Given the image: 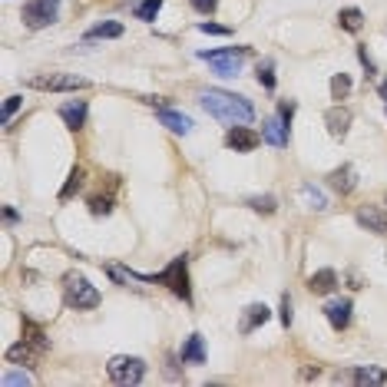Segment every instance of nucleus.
I'll return each mask as SVG.
<instances>
[{
    "label": "nucleus",
    "mask_w": 387,
    "mask_h": 387,
    "mask_svg": "<svg viewBox=\"0 0 387 387\" xmlns=\"http://www.w3.org/2000/svg\"><path fill=\"white\" fill-rule=\"evenodd\" d=\"M199 103H202V110L212 119L228 123V126H252V119H255L252 103L245 96H235V93H228V90H205L199 96Z\"/></svg>",
    "instance_id": "1"
},
{
    "label": "nucleus",
    "mask_w": 387,
    "mask_h": 387,
    "mask_svg": "<svg viewBox=\"0 0 387 387\" xmlns=\"http://www.w3.org/2000/svg\"><path fill=\"white\" fill-rule=\"evenodd\" d=\"M132 278H143V281H156V285H166L169 292L176 298H183L185 305L192 301V288H189V258L179 255L172 258L163 272H156V275H139V272H129Z\"/></svg>",
    "instance_id": "2"
},
{
    "label": "nucleus",
    "mask_w": 387,
    "mask_h": 387,
    "mask_svg": "<svg viewBox=\"0 0 387 387\" xmlns=\"http://www.w3.org/2000/svg\"><path fill=\"white\" fill-rule=\"evenodd\" d=\"M63 298H67V305L76 308V312H90V308L99 305L96 285H90V278H83L80 272H70V275L63 278Z\"/></svg>",
    "instance_id": "3"
},
{
    "label": "nucleus",
    "mask_w": 387,
    "mask_h": 387,
    "mask_svg": "<svg viewBox=\"0 0 387 387\" xmlns=\"http://www.w3.org/2000/svg\"><path fill=\"white\" fill-rule=\"evenodd\" d=\"M248 54H252L248 47H225V50H199V60H209V67L219 76H239Z\"/></svg>",
    "instance_id": "4"
},
{
    "label": "nucleus",
    "mask_w": 387,
    "mask_h": 387,
    "mask_svg": "<svg viewBox=\"0 0 387 387\" xmlns=\"http://www.w3.org/2000/svg\"><path fill=\"white\" fill-rule=\"evenodd\" d=\"M27 86L40 93H76L86 90V80L76 73H37L27 80Z\"/></svg>",
    "instance_id": "5"
},
{
    "label": "nucleus",
    "mask_w": 387,
    "mask_h": 387,
    "mask_svg": "<svg viewBox=\"0 0 387 387\" xmlns=\"http://www.w3.org/2000/svg\"><path fill=\"white\" fill-rule=\"evenodd\" d=\"M106 374L116 384H139L146 377V361L143 357H129V354H116L106 364Z\"/></svg>",
    "instance_id": "6"
},
{
    "label": "nucleus",
    "mask_w": 387,
    "mask_h": 387,
    "mask_svg": "<svg viewBox=\"0 0 387 387\" xmlns=\"http://www.w3.org/2000/svg\"><path fill=\"white\" fill-rule=\"evenodd\" d=\"M60 14V0H27V7H23V23L30 27V30H43V27H50Z\"/></svg>",
    "instance_id": "7"
},
{
    "label": "nucleus",
    "mask_w": 387,
    "mask_h": 387,
    "mask_svg": "<svg viewBox=\"0 0 387 387\" xmlns=\"http://www.w3.org/2000/svg\"><path fill=\"white\" fill-rule=\"evenodd\" d=\"M265 139H261V132H255L252 126H232L225 132V146L232 149V152H255Z\"/></svg>",
    "instance_id": "8"
},
{
    "label": "nucleus",
    "mask_w": 387,
    "mask_h": 387,
    "mask_svg": "<svg viewBox=\"0 0 387 387\" xmlns=\"http://www.w3.org/2000/svg\"><path fill=\"white\" fill-rule=\"evenodd\" d=\"M261 139H265L268 146L285 149L288 146V139H292V126H288L281 116H268V119L261 123Z\"/></svg>",
    "instance_id": "9"
},
{
    "label": "nucleus",
    "mask_w": 387,
    "mask_h": 387,
    "mask_svg": "<svg viewBox=\"0 0 387 387\" xmlns=\"http://www.w3.org/2000/svg\"><path fill=\"white\" fill-rule=\"evenodd\" d=\"M86 113H90L86 99H70V103H63V106H60V119H63V126H67V129L80 132V129L86 126Z\"/></svg>",
    "instance_id": "10"
},
{
    "label": "nucleus",
    "mask_w": 387,
    "mask_h": 387,
    "mask_svg": "<svg viewBox=\"0 0 387 387\" xmlns=\"http://www.w3.org/2000/svg\"><path fill=\"white\" fill-rule=\"evenodd\" d=\"M351 312H354L351 298H334V301H328V308H325V318H328V325H331L334 331H344L351 325Z\"/></svg>",
    "instance_id": "11"
},
{
    "label": "nucleus",
    "mask_w": 387,
    "mask_h": 387,
    "mask_svg": "<svg viewBox=\"0 0 387 387\" xmlns=\"http://www.w3.org/2000/svg\"><path fill=\"white\" fill-rule=\"evenodd\" d=\"M268 318H272V312H268V305H261V301H255V305H248V308L242 312L239 334H252L255 328H261V325H265Z\"/></svg>",
    "instance_id": "12"
},
{
    "label": "nucleus",
    "mask_w": 387,
    "mask_h": 387,
    "mask_svg": "<svg viewBox=\"0 0 387 387\" xmlns=\"http://www.w3.org/2000/svg\"><path fill=\"white\" fill-rule=\"evenodd\" d=\"M156 119L163 123L166 129H172V132H179V136H185V132H192V119L185 116V113L179 110H169V106H159V113H156Z\"/></svg>",
    "instance_id": "13"
},
{
    "label": "nucleus",
    "mask_w": 387,
    "mask_h": 387,
    "mask_svg": "<svg viewBox=\"0 0 387 387\" xmlns=\"http://www.w3.org/2000/svg\"><path fill=\"white\" fill-rule=\"evenodd\" d=\"M325 123H328V132H331L334 139H344L351 129V110L344 106H331V110L325 113Z\"/></svg>",
    "instance_id": "14"
},
{
    "label": "nucleus",
    "mask_w": 387,
    "mask_h": 387,
    "mask_svg": "<svg viewBox=\"0 0 387 387\" xmlns=\"http://www.w3.org/2000/svg\"><path fill=\"white\" fill-rule=\"evenodd\" d=\"M328 185H331L334 192H341V196H351V192H354V185H357V172H354V166L334 169L331 176H328Z\"/></svg>",
    "instance_id": "15"
},
{
    "label": "nucleus",
    "mask_w": 387,
    "mask_h": 387,
    "mask_svg": "<svg viewBox=\"0 0 387 387\" xmlns=\"http://www.w3.org/2000/svg\"><path fill=\"white\" fill-rule=\"evenodd\" d=\"M334 288H338V272L334 268H321V272H314L308 278V292H314V295H331Z\"/></svg>",
    "instance_id": "16"
},
{
    "label": "nucleus",
    "mask_w": 387,
    "mask_h": 387,
    "mask_svg": "<svg viewBox=\"0 0 387 387\" xmlns=\"http://www.w3.org/2000/svg\"><path fill=\"white\" fill-rule=\"evenodd\" d=\"M179 357H183V364H205V341H202V334H189V341L183 344Z\"/></svg>",
    "instance_id": "17"
},
{
    "label": "nucleus",
    "mask_w": 387,
    "mask_h": 387,
    "mask_svg": "<svg viewBox=\"0 0 387 387\" xmlns=\"http://www.w3.org/2000/svg\"><path fill=\"white\" fill-rule=\"evenodd\" d=\"M344 377H348V381H354V384H361V387H364V384L371 387V384H384V381H387V371L384 368H371V364H368V368L348 371Z\"/></svg>",
    "instance_id": "18"
},
{
    "label": "nucleus",
    "mask_w": 387,
    "mask_h": 387,
    "mask_svg": "<svg viewBox=\"0 0 387 387\" xmlns=\"http://www.w3.org/2000/svg\"><path fill=\"white\" fill-rule=\"evenodd\" d=\"M40 354H43V348H37L34 341H27V338H23L20 344L7 348V361H14V364H20V361H23V364H30V361H37Z\"/></svg>",
    "instance_id": "19"
},
{
    "label": "nucleus",
    "mask_w": 387,
    "mask_h": 387,
    "mask_svg": "<svg viewBox=\"0 0 387 387\" xmlns=\"http://www.w3.org/2000/svg\"><path fill=\"white\" fill-rule=\"evenodd\" d=\"M83 37L86 40H116V37H123V23H116V20H103V23L90 27Z\"/></svg>",
    "instance_id": "20"
},
{
    "label": "nucleus",
    "mask_w": 387,
    "mask_h": 387,
    "mask_svg": "<svg viewBox=\"0 0 387 387\" xmlns=\"http://www.w3.org/2000/svg\"><path fill=\"white\" fill-rule=\"evenodd\" d=\"M357 225H364L371 232H387V215L377 209H357Z\"/></svg>",
    "instance_id": "21"
},
{
    "label": "nucleus",
    "mask_w": 387,
    "mask_h": 387,
    "mask_svg": "<svg viewBox=\"0 0 387 387\" xmlns=\"http://www.w3.org/2000/svg\"><path fill=\"white\" fill-rule=\"evenodd\" d=\"M338 27H341V30H348V34H357V30L364 27V14H361V10H354V7H348V10H341V14H338Z\"/></svg>",
    "instance_id": "22"
},
{
    "label": "nucleus",
    "mask_w": 387,
    "mask_h": 387,
    "mask_svg": "<svg viewBox=\"0 0 387 387\" xmlns=\"http://www.w3.org/2000/svg\"><path fill=\"white\" fill-rule=\"evenodd\" d=\"M159 10H163V0H139L136 10H132V17L143 20V23H152V20L159 17Z\"/></svg>",
    "instance_id": "23"
},
{
    "label": "nucleus",
    "mask_w": 387,
    "mask_h": 387,
    "mask_svg": "<svg viewBox=\"0 0 387 387\" xmlns=\"http://www.w3.org/2000/svg\"><path fill=\"white\" fill-rule=\"evenodd\" d=\"M301 196H305L308 209H314V212H325V209H328V199H325V192H321V189H314L312 183L301 185Z\"/></svg>",
    "instance_id": "24"
},
{
    "label": "nucleus",
    "mask_w": 387,
    "mask_h": 387,
    "mask_svg": "<svg viewBox=\"0 0 387 387\" xmlns=\"http://www.w3.org/2000/svg\"><path fill=\"white\" fill-rule=\"evenodd\" d=\"M23 338H27V341H34V344H37V348H50V341H47V334H43V328H40V325H34V321H30V318H27V321H23Z\"/></svg>",
    "instance_id": "25"
},
{
    "label": "nucleus",
    "mask_w": 387,
    "mask_h": 387,
    "mask_svg": "<svg viewBox=\"0 0 387 387\" xmlns=\"http://www.w3.org/2000/svg\"><path fill=\"white\" fill-rule=\"evenodd\" d=\"M80 185H83V169L73 166V169H70V176H67V183H63V189H60V199L67 202V199L73 196V192L80 189Z\"/></svg>",
    "instance_id": "26"
},
{
    "label": "nucleus",
    "mask_w": 387,
    "mask_h": 387,
    "mask_svg": "<svg viewBox=\"0 0 387 387\" xmlns=\"http://www.w3.org/2000/svg\"><path fill=\"white\" fill-rule=\"evenodd\" d=\"M245 205H248V209H255V212H261V215H272V212L278 209V199H275V196H252Z\"/></svg>",
    "instance_id": "27"
},
{
    "label": "nucleus",
    "mask_w": 387,
    "mask_h": 387,
    "mask_svg": "<svg viewBox=\"0 0 387 387\" xmlns=\"http://www.w3.org/2000/svg\"><path fill=\"white\" fill-rule=\"evenodd\" d=\"M351 93V76L348 73H334L331 76V96L334 99H348Z\"/></svg>",
    "instance_id": "28"
},
{
    "label": "nucleus",
    "mask_w": 387,
    "mask_h": 387,
    "mask_svg": "<svg viewBox=\"0 0 387 387\" xmlns=\"http://www.w3.org/2000/svg\"><path fill=\"white\" fill-rule=\"evenodd\" d=\"M258 83H261L265 90H275V67H272V60L258 63Z\"/></svg>",
    "instance_id": "29"
},
{
    "label": "nucleus",
    "mask_w": 387,
    "mask_h": 387,
    "mask_svg": "<svg viewBox=\"0 0 387 387\" xmlns=\"http://www.w3.org/2000/svg\"><path fill=\"white\" fill-rule=\"evenodd\" d=\"M20 106H23V96H7V103H3V110H0V123L7 126V123H10V116H14Z\"/></svg>",
    "instance_id": "30"
},
{
    "label": "nucleus",
    "mask_w": 387,
    "mask_h": 387,
    "mask_svg": "<svg viewBox=\"0 0 387 387\" xmlns=\"http://www.w3.org/2000/svg\"><path fill=\"white\" fill-rule=\"evenodd\" d=\"M14 384L27 387V384H34V377L23 374V371H7V374H3V387H14Z\"/></svg>",
    "instance_id": "31"
},
{
    "label": "nucleus",
    "mask_w": 387,
    "mask_h": 387,
    "mask_svg": "<svg viewBox=\"0 0 387 387\" xmlns=\"http://www.w3.org/2000/svg\"><path fill=\"white\" fill-rule=\"evenodd\" d=\"M90 212L96 215V219H99V215H110L113 202H110V199H99V196H93V199H90Z\"/></svg>",
    "instance_id": "32"
},
{
    "label": "nucleus",
    "mask_w": 387,
    "mask_h": 387,
    "mask_svg": "<svg viewBox=\"0 0 387 387\" xmlns=\"http://www.w3.org/2000/svg\"><path fill=\"white\" fill-rule=\"evenodd\" d=\"M199 30H202V34H212V37H228V34H232L228 27H222V23H209V20L199 23Z\"/></svg>",
    "instance_id": "33"
},
{
    "label": "nucleus",
    "mask_w": 387,
    "mask_h": 387,
    "mask_svg": "<svg viewBox=\"0 0 387 387\" xmlns=\"http://www.w3.org/2000/svg\"><path fill=\"white\" fill-rule=\"evenodd\" d=\"M278 318H281V325L288 328L292 325V318H295V312H292V298L288 295H281V312H278Z\"/></svg>",
    "instance_id": "34"
},
{
    "label": "nucleus",
    "mask_w": 387,
    "mask_h": 387,
    "mask_svg": "<svg viewBox=\"0 0 387 387\" xmlns=\"http://www.w3.org/2000/svg\"><path fill=\"white\" fill-rule=\"evenodd\" d=\"M192 3V10H199V14H215V7H219V0H189Z\"/></svg>",
    "instance_id": "35"
},
{
    "label": "nucleus",
    "mask_w": 387,
    "mask_h": 387,
    "mask_svg": "<svg viewBox=\"0 0 387 387\" xmlns=\"http://www.w3.org/2000/svg\"><path fill=\"white\" fill-rule=\"evenodd\" d=\"M278 116L292 126V116H295V103H278Z\"/></svg>",
    "instance_id": "36"
},
{
    "label": "nucleus",
    "mask_w": 387,
    "mask_h": 387,
    "mask_svg": "<svg viewBox=\"0 0 387 387\" xmlns=\"http://www.w3.org/2000/svg\"><path fill=\"white\" fill-rule=\"evenodd\" d=\"M357 60L364 63V70H368V76H374V60L368 56V50H364V47H357Z\"/></svg>",
    "instance_id": "37"
},
{
    "label": "nucleus",
    "mask_w": 387,
    "mask_h": 387,
    "mask_svg": "<svg viewBox=\"0 0 387 387\" xmlns=\"http://www.w3.org/2000/svg\"><path fill=\"white\" fill-rule=\"evenodd\" d=\"M3 219H7V222H17L20 215H17V212H14V209H10V205H7V209H3Z\"/></svg>",
    "instance_id": "38"
},
{
    "label": "nucleus",
    "mask_w": 387,
    "mask_h": 387,
    "mask_svg": "<svg viewBox=\"0 0 387 387\" xmlns=\"http://www.w3.org/2000/svg\"><path fill=\"white\" fill-rule=\"evenodd\" d=\"M381 96H384V99H387V80H384V83H381Z\"/></svg>",
    "instance_id": "39"
}]
</instances>
